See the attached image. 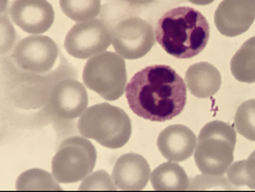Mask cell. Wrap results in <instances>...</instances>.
Listing matches in <instances>:
<instances>
[{
  "label": "cell",
  "instance_id": "cell-17",
  "mask_svg": "<svg viewBox=\"0 0 255 192\" xmlns=\"http://www.w3.org/2000/svg\"><path fill=\"white\" fill-rule=\"evenodd\" d=\"M231 72L237 81L255 83V36L246 40L233 55Z\"/></svg>",
  "mask_w": 255,
  "mask_h": 192
},
{
  "label": "cell",
  "instance_id": "cell-25",
  "mask_svg": "<svg viewBox=\"0 0 255 192\" xmlns=\"http://www.w3.org/2000/svg\"><path fill=\"white\" fill-rule=\"evenodd\" d=\"M189 1L197 5H207L215 1V0H189Z\"/></svg>",
  "mask_w": 255,
  "mask_h": 192
},
{
  "label": "cell",
  "instance_id": "cell-13",
  "mask_svg": "<svg viewBox=\"0 0 255 192\" xmlns=\"http://www.w3.org/2000/svg\"><path fill=\"white\" fill-rule=\"evenodd\" d=\"M149 179V165L145 158L137 153L122 155L114 167L113 180L119 190H143L146 187Z\"/></svg>",
  "mask_w": 255,
  "mask_h": 192
},
{
  "label": "cell",
  "instance_id": "cell-16",
  "mask_svg": "<svg viewBox=\"0 0 255 192\" xmlns=\"http://www.w3.org/2000/svg\"><path fill=\"white\" fill-rule=\"evenodd\" d=\"M152 189L156 191L190 190V180L181 166L167 162L152 171L150 175Z\"/></svg>",
  "mask_w": 255,
  "mask_h": 192
},
{
  "label": "cell",
  "instance_id": "cell-8",
  "mask_svg": "<svg viewBox=\"0 0 255 192\" xmlns=\"http://www.w3.org/2000/svg\"><path fill=\"white\" fill-rule=\"evenodd\" d=\"M113 46L117 53L127 60H138L146 55L155 44V32L140 17L125 18L112 30Z\"/></svg>",
  "mask_w": 255,
  "mask_h": 192
},
{
  "label": "cell",
  "instance_id": "cell-12",
  "mask_svg": "<svg viewBox=\"0 0 255 192\" xmlns=\"http://www.w3.org/2000/svg\"><path fill=\"white\" fill-rule=\"evenodd\" d=\"M50 108L58 118L72 120L78 118L88 105L85 86L75 80H64L55 85L50 95Z\"/></svg>",
  "mask_w": 255,
  "mask_h": 192
},
{
  "label": "cell",
  "instance_id": "cell-21",
  "mask_svg": "<svg viewBox=\"0 0 255 192\" xmlns=\"http://www.w3.org/2000/svg\"><path fill=\"white\" fill-rule=\"evenodd\" d=\"M234 124L242 136L255 141V99L243 102L237 108Z\"/></svg>",
  "mask_w": 255,
  "mask_h": 192
},
{
  "label": "cell",
  "instance_id": "cell-2",
  "mask_svg": "<svg viewBox=\"0 0 255 192\" xmlns=\"http://www.w3.org/2000/svg\"><path fill=\"white\" fill-rule=\"evenodd\" d=\"M157 43L179 60L192 58L205 50L210 38V24L199 11L178 6L161 16L155 29Z\"/></svg>",
  "mask_w": 255,
  "mask_h": 192
},
{
  "label": "cell",
  "instance_id": "cell-10",
  "mask_svg": "<svg viewBox=\"0 0 255 192\" xmlns=\"http://www.w3.org/2000/svg\"><path fill=\"white\" fill-rule=\"evenodd\" d=\"M255 20V0H223L214 21L217 30L228 37L247 32Z\"/></svg>",
  "mask_w": 255,
  "mask_h": 192
},
{
  "label": "cell",
  "instance_id": "cell-23",
  "mask_svg": "<svg viewBox=\"0 0 255 192\" xmlns=\"http://www.w3.org/2000/svg\"><path fill=\"white\" fill-rule=\"evenodd\" d=\"M214 187H217L218 190L232 189L231 184H229L225 178H213V175L208 177L207 174L198 175L190 184V190H210L215 189Z\"/></svg>",
  "mask_w": 255,
  "mask_h": 192
},
{
  "label": "cell",
  "instance_id": "cell-15",
  "mask_svg": "<svg viewBox=\"0 0 255 192\" xmlns=\"http://www.w3.org/2000/svg\"><path fill=\"white\" fill-rule=\"evenodd\" d=\"M222 74L219 70L207 62L196 63L185 72V82L191 94L200 99L210 98L217 94L222 86Z\"/></svg>",
  "mask_w": 255,
  "mask_h": 192
},
{
  "label": "cell",
  "instance_id": "cell-1",
  "mask_svg": "<svg viewBox=\"0 0 255 192\" xmlns=\"http://www.w3.org/2000/svg\"><path fill=\"white\" fill-rule=\"evenodd\" d=\"M125 93L133 114L149 121L171 120L186 105V83L167 65L140 70L126 85Z\"/></svg>",
  "mask_w": 255,
  "mask_h": 192
},
{
  "label": "cell",
  "instance_id": "cell-11",
  "mask_svg": "<svg viewBox=\"0 0 255 192\" xmlns=\"http://www.w3.org/2000/svg\"><path fill=\"white\" fill-rule=\"evenodd\" d=\"M10 17L24 32L41 34L53 24L54 10L47 0H14Z\"/></svg>",
  "mask_w": 255,
  "mask_h": 192
},
{
  "label": "cell",
  "instance_id": "cell-20",
  "mask_svg": "<svg viewBox=\"0 0 255 192\" xmlns=\"http://www.w3.org/2000/svg\"><path fill=\"white\" fill-rule=\"evenodd\" d=\"M228 181L233 186H248L255 190V151L247 161L237 162L230 166L227 171Z\"/></svg>",
  "mask_w": 255,
  "mask_h": 192
},
{
  "label": "cell",
  "instance_id": "cell-5",
  "mask_svg": "<svg viewBox=\"0 0 255 192\" xmlns=\"http://www.w3.org/2000/svg\"><path fill=\"white\" fill-rule=\"evenodd\" d=\"M83 81L87 88L107 101H115L125 93L126 64L122 55L103 51L91 56L84 66Z\"/></svg>",
  "mask_w": 255,
  "mask_h": 192
},
{
  "label": "cell",
  "instance_id": "cell-9",
  "mask_svg": "<svg viewBox=\"0 0 255 192\" xmlns=\"http://www.w3.org/2000/svg\"><path fill=\"white\" fill-rule=\"evenodd\" d=\"M58 56L55 41L45 35H31L21 39L13 51V58L24 71L44 73L50 71Z\"/></svg>",
  "mask_w": 255,
  "mask_h": 192
},
{
  "label": "cell",
  "instance_id": "cell-6",
  "mask_svg": "<svg viewBox=\"0 0 255 192\" xmlns=\"http://www.w3.org/2000/svg\"><path fill=\"white\" fill-rule=\"evenodd\" d=\"M97 163V150L88 138L71 137L63 141L52 158V174L57 183L72 184L86 179Z\"/></svg>",
  "mask_w": 255,
  "mask_h": 192
},
{
  "label": "cell",
  "instance_id": "cell-19",
  "mask_svg": "<svg viewBox=\"0 0 255 192\" xmlns=\"http://www.w3.org/2000/svg\"><path fill=\"white\" fill-rule=\"evenodd\" d=\"M59 5L67 17L78 22L96 18L101 11V0H59Z\"/></svg>",
  "mask_w": 255,
  "mask_h": 192
},
{
  "label": "cell",
  "instance_id": "cell-3",
  "mask_svg": "<svg viewBox=\"0 0 255 192\" xmlns=\"http://www.w3.org/2000/svg\"><path fill=\"white\" fill-rule=\"evenodd\" d=\"M236 133L234 129L223 121H211L200 131L195 164L202 174L223 177L234 161Z\"/></svg>",
  "mask_w": 255,
  "mask_h": 192
},
{
  "label": "cell",
  "instance_id": "cell-7",
  "mask_svg": "<svg viewBox=\"0 0 255 192\" xmlns=\"http://www.w3.org/2000/svg\"><path fill=\"white\" fill-rule=\"evenodd\" d=\"M113 44V34L104 20L93 18L78 22L67 33L64 47L71 56L80 60L99 54Z\"/></svg>",
  "mask_w": 255,
  "mask_h": 192
},
{
  "label": "cell",
  "instance_id": "cell-24",
  "mask_svg": "<svg viewBox=\"0 0 255 192\" xmlns=\"http://www.w3.org/2000/svg\"><path fill=\"white\" fill-rule=\"evenodd\" d=\"M126 2H129L131 4H138V5H146L151 2H154L155 0H125Z\"/></svg>",
  "mask_w": 255,
  "mask_h": 192
},
{
  "label": "cell",
  "instance_id": "cell-18",
  "mask_svg": "<svg viewBox=\"0 0 255 192\" xmlns=\"http://www.w3.org/2000/svg\"><path fill=\"white\" fill-rule=\"evenodd\" d=\"M18 191H62L53 174L41 169H30L22 172L16 181Z\"/></svg>",
  "mask_w": 255,
  "mask_h": 192
},
{
  "label": "cell",
  "instance_id": "cell-14",
  "mask_svg": "<svg viewBox=\"0 0 255 192\" xmlns=\"http://www.w3.org/2000/svg\"><path fill=\"white\" fill-rule=\"evenodd\" d=\"M197 138L194 132L182 124H173L160 133L157 146L160 153L169 162H184L196 149Z\"/></svg>",
  "mask_w": 255,
  "mask_h": 192
},
{
  "label": "cell",
  "instance_id": "cell-22",
  "mask_svg": "<svg viewBox=\"0 0 255 192\" xmlns=\"http://www.w3.org/2000/svg\"><path fill=\"white\" fill-rule=\"evenodd\" d=\"M80 191H115L117 187L110 175L104 171L99 170L95 173L89 174L84 179L79 188Z\"/></svg>",
  "mask_w": 255,
  "mask_h": 192
},
{
  "label": "cell",
  "instance_id": "cell-4",
  "mask_svg": "<svg viewBox=\"0 0 255 192\" xmlns=\"http://www.w3.org/2000/svg\"><path fill=\"white\" fill-rule=\"evenodd\" d=\"M81 135L108 149L124 147L131 136L130 118L122 108L100 103L86 108L78 123Z\"/></svg>",
  "mask_w": 255,
  "mask_h": 192
}]
</instances>
